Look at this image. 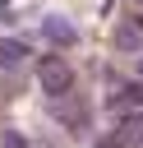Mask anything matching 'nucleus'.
I'll use <instances>...</instances> for the list:
<instances>
[{"label":"nucleus","mask_w":143,"mask_h":148,"mask_svg":"<svg viewBox=\"0 0 143 148\" xmlns=\"http://www.w3.org/2000/svg\"><path fill=\"white\" fill-rule=\"evenodd\" d=\"M74 79H69V69L60 65V60H51V65H42V88L46 92H65Z\"/></svg>","instance_id":"nucleus-1"},{"label":"nucleus","mask_w":143,"mask_h":148,"mask_svg":"<svg viewBox=\"0 0 143 148\" xmlns=\"http://www.w3.org/2000/svg\"><path fill=\"white\" fill-rule=\"evenodd\" d=\"M46 32H51V42H60V46L69 42V23H60V18H51V23H46Z\"/></svg>","instance_id":"nucleus-2"}]
</instances>
